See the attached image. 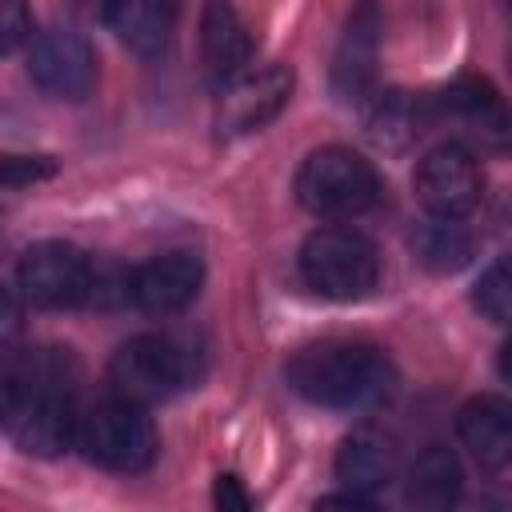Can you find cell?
Listing matches in <instances>:
<instances>
[{"label": "cell", "instance_id": "1", "mask_svg": "<svg viewBox=\"0 0 512 512\" xmlns=\"http://www.w3.org/2000/svg\"><path fill=\"white\" fill-rule=\"evenodd\" d=\"M76 360L68 348H36L16 356V400L8 432L28 456H60L76 444Z\"/></svg>", "mask_w": 512, "mask_h": 512}, {"label": "cell", "instance_id": "2", "mask_svg": "<svg viewBox=\"0 0 512 512\" xmlns=\"http://www.w3.org/2000/svg\"><path fill=\"white\" fill-rule=\"evenodd\" d=\"M292 392H300L308 404L360 412L380 400H388L396 372L392 360L364 340H320L300 348L284 368Z\"/></svg>", "mask_w": 512, "mask_h": 512}, {"label": "cell", "instance_id": "3", "mask_svg": "<svg viewBox=\"0 0 512 512\" xmlns=\"http://www.w3.org/2000/svg\"><path fill=\"white\" fill-rule=\"evenodd\" d=\"M200 372H204V352L192 340L168 336V332L132 336L108 360L112 396L132 400L140 408L160 404V400L192 388L200 380Z\"/></svg>", "mask_w": 512, "mask_h": 512}, {"label": "cell", "instance_id": "4", "mask_svg": "<svg viewBox=\"0 0 512 512\" xmlns=\"http://www.w3.org/2000/svg\"><path fill=\"white\" fill-rule=\"evenodd\" d=\"M300 280L328 300H364L380 284V252L356 228H316L300 244Z\"/></svg>", "mask_w": 512, "mask_h": 512}, {"label": "cell", "instance_id": "5", "mask_svg": "<svg viewBox=\"0 0 512 512\" xmlns=\"http://www.w3.org/2000/svg\"><path fill=\"white\" fill-rule=\"evenodd\" d=\"M376 196H380L376 168L360 152L340 144L308 152L296 172V200L320 220H352L368 212Z\"/></svg>", "mask_w": 512, "mask_h": 512}, {"label": "cell", "instance_id": "6", "mask_svg": "<svg viewBox=\"0 0 512 512\" xmlns=\"http://www.w3.org/2000/svg\"><path fill=\"white\" fill-rule=\"evenodd\" d=\"M76 444L80 452L108 468V472H148L156 452H160V436H156V424L152 416L132 404V400H100L92 408L80 412V424H76Z\"/></svg>", "mask_w": 512, "mask_h": 512}, {"label": "cell", "instance_id": "7", "mask_svg": "<svg viewBox=\"0 0 512 512\" xmlns=\"http://www.w3.org/2000/svg\"><path fill=\"white\" fill-rule=\"evenodd\" d=\"M92 260L68 240H40L20 256L16 284L36 308H76L92 296Z\"/></svg>", "mask_w": 512, "mask_h": 512}, {"label": "cell", "instance_id": "8", "mask_svg": "<svg viewBox=\"0 0 512 512\" xmlns=\"http://www.w3.org/2000/svg\"><path fill=\"white\" fill-rule=\"evenodd\" d=\"M292 96V68L272 60V64H248L232 80L220 84V104H216V128L224 136H248L272 124Z\"/></svg>", "mask_w": 512, "mask_h": 512}, {"label": "cell", "instance_id": "9", "mask_svg": "<svg viewBox=\"0 0 512 512\" xmlns=\"http://www.w3.org/2000/svg\"><path fill=\"white\" fill-rule=\"evenodd\" d=\"M28 76L52 100H84L96 88V52L76 28H44L28 40Z\"/></svg>", "mask_w": 512, "mask_h": 512}, {"label": "cell", "instance_id": "10", "mask_svg": "<svg viewBox=\"0 0 512 512\" xmlns=\"http://www.w3.org/2000/svg\"><path fill=\"white\" fill-rule=\"evenodd\" d=\"M416 196L432 216H468L484 196V176L476 152L460 140L436 144L416 164Z\"/></svg>", "mask_w": 512, "mask_h": 512}, {"label": "cell", "instance_id": "11", "mask_svg": "<svg viewBox=\"0 0 512 512\" xmlns=\"http://www.w3.org/2000/svg\"><path fill=\"white\" fill-rule=\"evenodd\" d=\"M428 116L456 124L468 144H480V152H500L508 144V112H504V100L480 76H456L448 88H440L428 100Z\"/></svg>", "mask_w": 512, "mask_h": 512}, {"label": "cell", "instance_id": "12", "mask_svg": "<svg viewBox=\"0 0 512 512\" xmlns=\"http://www.w3.org/2000/svg\"><path fill=\"white\" fill-rule=\"evenodd\" d=\"M204 288V264L196 252H160L128 272V300L152 316L184 312Z\"/></svg>", "mask_w": 512, "mask_h": 512}, {"label": "cell", "instance_id": "13", "mask_svg": "<svg viewBox=\"0 0 512 512\" xmlns=\"http://www.w3.org/2000/svg\"><path fill=\"white\" fill-rule=\"evenodd\" d=\"M456 436L472 452V460L500 476L512 460V408L504 396H472L456 412Z\"/></svg>", "mask_w": 512, "mask_h": 512}, {"label": "cell", "instance_id": "14", "mask_svg": "<svg viewBox=\"0 0 512 512\" xmlns=\"http://www.w3.org/2000/svg\"><path fill=\"white\" fill-rule=\"evenodd\" d=\"M180 0H104V24L136 56H160L176 32Z\"/></svg>", "mask_w": 512, "mask_h": 512}, {"label": "cell", "instance_id": "15", "mask_svg": "<svg viewBox=\"0 0 512 512\" xmlns=\"http://www.w3.org/2000/svg\"><path fill=\"white\" fill-rule=\"evenodd\" d=\"M200 56L216 84L232 80L252 64V36L232 0H208L200 16Z\"/></svg>", "mask_w": 512, "mask_h": 512}, {"label": "cell", "instance_id": "16", "mask_svg": "<svg viewBox=\"0 0 512 512\" xmlns=\"http://www.w3.org/2000/svg\"><path fill=\"white\" fill-rule=\"evenodd\" d=\"M376 48H380V20L372 4H360V12L348 20L344 40L332 60V88L340 100H364L372 92L376 76Z\"/></svg>", "mask_w": 512, "mask_h": 512}, {"label": "cell", "instance_id": "17", "mask_svg": "<svg viewBox=\"0 0 512 512\" xmlns=\"http://www.w3.org/2000/svg\"><path fill=\"white\" fill-rule=\"evenodd\" d=\"M336 480L348 492L376 496L396 480V448L376 428H356L336 452Z\"/></svg>", "mask_w": 512, "mask_h": 512}, {"label": "cell", "instance_id": "18", "mask_svg": "<svg viewBox=\"0 0 512 512\" xmlns=\"http://www.w3.org/2000/svg\"><path fill=\"white\" fill-rule=\"evenodd\" d=\"M360 112H364V132H368V140H372L376 148H388V152L412 144V140L424 132V124L432 120V116H428V104L416 100V96H408V92H400V88L368 92V96L360 100Z\"/></svg>", "mask_w": 512, "mask_h": 512}, {"label": "cell", "instance_id": "19", "mask_svg": "<svg viewBox=\"0 0 512 512\" xmlns=\"http://www.w3.org/2000/svg\"><path fill=\"white\" fill-rule=\"evenodd\" d=\"M408 244H412L416 264L436 272V276L460 272L476 252V236L464 224V216H432V212L412 228Z\"/></svg>", "mask_w": 512, "mask_h": 512}, {"label": "cell", "instance_id": "20", "mask_svg": "<svg viewBox=\"0 0 512 512\" xmlns=\"http://www.w3.org/2000/svg\"><path fill=\"white\" fill-rule=\"evenodd\" d=\"M460 488H464L460 460H456V452L444 448V444H428V448L408 464L404 500H408L412 508H428V512L452 508V504L460 500Z\"/></svg>", "mask_w": 512, "mask_h": 512}, {"label": "cell", "instance_id": "21", "mask_svg": "<svg viewBox=\"0 0 512 512\" xmlns=\"http://www.w3.org/2000/svg\"><path fill=\"white\" fill-rule=\"evenodd\" d=\"M512 284H508V264L504 260H492L484 272H480V280H476V292H472V304H476V312L484 316V320H492V324H508V292Z\"/></svg>", "mask_w": 512, "mask_h": 512}, {"label": "cell", "instance_id": "22", "mask_svg": "<svg viewBox=\"0 0 512 512\" xmlns=\"http://www.w3.org/2000/svg\"><path fill=\"white\" fill-rule=\"evenodd\" d=\"M32 40V16L24 0H0V56Z\"/></svg>", "mask_w": 512, "mask_h": 512}, {"label": "cell", "instance_id": "23", "mask_svg": "<svg viewBox=\"0 0 512 512\" xmlns=\"http://www.w3.org/2000/svg\"><path fill=\"white\" fill-rule=\"evenodd\" d=\"M24 332V304L12 288L0 284V352H12Z\"/></svg>", "mask_w": 512, "mask_h": 512}, {"label": "cell", "instance_id": "24", "mask_svg": "<svg viewBox=\"0 0 512 512\" xmlns=\"http://www.w3.org/2000/svg\"><path fill=\"white\" fill-rule=\"evenodd\" d=\"M12 400H16V356L0 352V428L12 416Z\"/></svg>", "mask_w": 512, "mask_h": 512}, {"label": "cell", "instance_id": "25", "mask_svg": "<svg viewBox=\"0 0 512 512\" xmlns=\"http://www.w3.org/2000/svg\"><path fill=\"white\" fill-rule=\"evenodd\" d=\"M216 504H224V508H248V496L236 488V476H220L216 480Z\"/></svg>", "mask_w": 512, "mask_h": 512}, {"label": "cell", "instance_id": "26", "mask_svg": "<svg viewBox=\"0 0 512 512\" xmlns=\"http://www.w3.org/2000/svg\"><path fill=\"white\" fill-rule=\"evenodd\" d=\"M320 508H352V512H356V508H372V496H360V492H348V488H344V492H336V496H324Z\"/></svg>", "mask_w": 512, "mask_h": 512}]
</instances>
